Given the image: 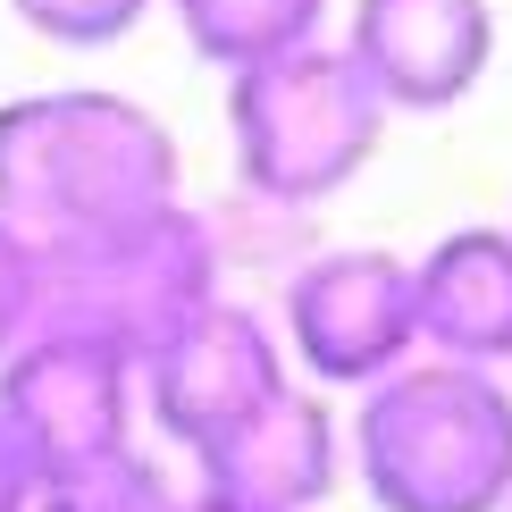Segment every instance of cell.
I'll return each mask as SVG.
<instances>
[{
  "label": "cell",
  "mask_w": 512,
  "mask_h": 512,
  "mask_svg": "<svg viewBox=\"0 0 512 512\" xmlns=\"http://www.w3.org/2000/svg\"><path fill=\"white\" fill-rule=\"evenodd\" d=\"M177 135L110 84H42L0 101V219L34 244L143 219L177 194Z\"/></svg>",
  "instance_id": "6da1fadb"
},
{
  "label": "cell",
  "mask_w": 512,
  "mask_h": 512,
  "mask_svg": "<svg viewBox=\"0 0 512 512\" xmlns=\"http://www.w3.org/2000/svg\"><path fill=\"white\" fill-rule=\"evenodd\" d=\"M345 462L378 512H504L512 504V387L479 361L412 353L361 387Z\"/></svg>",
  "instance_id": "7a4b0ae2"
},
{
  "label": "cell",
  "mask_w": 512,
  "mask_h": 512,
  "mask_svg": "<svg viewBox=\"0 0 512 512\" xmlns=\"http://www.w3.org/2000/svg\"><path fill=\"white\" fill-rule=\"evenodd\" d=\"M387 135V101L345 59V42H294V51L227 68V152H236V194L311 210L336 202L370 168Z\"/></svg>",
  "instance_id": "3957f363"
},
{
  "label": "cell",
  "mask_w": 512,
  "mask_h": 512,
  "mask_svg": "<svg viewBox=\"0 0 512 512\" xmlns=\"http://www.w3.org/2000/svg\"><path fill=\"white\" fill-rule=\"evenodd\" d=\"M42 252V294L34 328L93 336L126 361H143L160 336H177L210 294H227V261L210 244V219L194 202H160L143 219L93 227V236H59Z\"/></svg>",
  "instance_id": "277c9868"
},
{
  "label": "cell",
  "mask_w": 512,
  "mask_h": 512,
  "mask_svg": "<svg viewBox=\"0 0 512 512\" xmlns=\"http://www.w3.org/2000/svg\"><path fill=\"white\" fill-rule=\"evenodd\" d=\"M277 345L311 387H378L420 353L412 261L387 244L303 252L277 294Z\"/></svg>",
  "instance_id": "5b68a950"
},
{
  "label": "cell",
  "mask_w": 512,
  "mask_h": 512,
  "mask_svg": "<svg viewBox=\"0 0 512 512\" xmlns=\"http://www.w3.org/2000/svg\"><path fill=\"white\" fill-rule=\"evenodd\" d=\"M286 345H277V319H261L252 303H210L185 319L177 336H160L152 353L135 361V403L152 412V429L177 445V454H202L210 437H227L244 412L286 387Z\"/></svg>",
  "instance_id": "8992f818"
},
{
  "label": "cell",
  "mask_w": 512,
  "mask_h": 512,
  "mask_svg": "<svg viewBox=\"0 0 512 512\" xmlns=\"http://www.w3.org/2000/svg\"><path fill=\"white\" fill-rule=\"evenodd\" d=\"M135 412H143L135 403V361L93 345V336L34 328L26 345L0 361V429L34 462V479L135 445Z\"/></svg>",
  "instance_id": "52a82bcc"
},
{
  "label": "cell",
  "mask_w": 512,
  "mask_h": 512,
  "mask_svg": "<svg viewBox=\"0 0 512 512\" xmlns=\"http://www.w3.org/2000/svg\"><path fill=\"white\" fill-rule=\"evenodd\" d=\"M345 59L370 76L387 118H437L479 93L496 59V9L487 0H353Z\"/></svg>",
  "instance_id": "ba28073f"
},
{
  "label": "cell",
  "mask_w": 512,
  "mask_h": 512,
  "mask_svg": "<svg viewBox=\"0 0 512 512\" xmlns=\"http://www.w3.org/2000/svg\"><path fill=\"white\" fill-rule=\"evenodd\" d=\"M210 496H236L261 512H319L345 479V429L311 387H277L261 412H244L227 437H210L194 454Z\"/></svg>",
  "instance_id": "9c48e42d"
},
{
  "label": "cell",
  "mask_w": 512,
  "mask_h": 512,
  "mask_svg": "<svg viewBox=\"0 0 512 512\" xmlns=\"http://www.w3.org/2000/svg\"><path fill=\"white\" fill-rule=\"evenodd\" d=\"M412 311H420V353L512 361V227H454L412 261Z\"/></svg>",
  "instance_id": "30bf717a"
},
{
  "label": "cell",
  "mask_w": 512,
  "mask_h": 512,
  "mask_svg": "<svg viewBox=\"0 0 512 512\" xmlns=\"http://www.w3.org/2000/svg\"><path fill=\"white\" fill-rule=\"evenodd\" d=\"M168 17H177L185 42L227 76V68H244V59L311 42L319 17H328V0H168Z\"/></svg>",
  "instance_id": "8fae6325"
},
{
  "label": "cell",
  "mask_w": 512,
  "mask_h": 512,
  "mask_svg": "<svg viewBox=\"0 0 512 512\" xmlns=\"http://www.w3.org/2000/svg\"><path fill=\"white\" fill-rule=\"evenodd\" d=\"M168 471L152 454H135V445H118V454L101 462H76V471H51L34 479V512H168Z\"/></svg>",
  "instance_id": "7c38bea8"
},
{
  "label": "cell",
  "mask_w": 512,
  "mask_h": 512,
  "mask_svg": "<svg viewBox=\"0 0 512 512\" xmlns=\"http://www.w3.org/2000/svg\"><path fill=\"white\" fill-rule=\"evenodd\" d=\"M152 9L160 0H9L17 26L59 42V51H110V42H126Z\"/></svg>",
  "instance_id": "4fadbf2b"
},
{
  "label": "cell",
  "mask_w": 512,
  "mask_h": 512,
  "mask_svg": "<svg viewBox=\"0 0 512 512\" xmlns=\"http://www.w3.org/2000/svg\"><path fill=\"white\" fill-rule=\"evenodd\" d=\"M34 294H42V252H34V236H17L0 219V361L34 336Z\"/></svg>",
  "instance_id": "5bb4252c"
},
{
  "label": "cell",
  "mask_w": 512,
  "mask_h": 512,
  "mask_svg": "<svg viewBox=\"0 0 512 512\" xmlns=\"http://www.w3.org/2000/svg\"><path fill=\"white\" fill-rule=\"evenodd\" d=\"M0 512H34V462L17 454L9 429H0Z\"/></svg>",
  "instance_id": "9a60e30c"
},
{
  "label": "cell",
  "mask_w": 512,
  "mask_h": 512,
  "mask_svg": "<svg viewBox=\"0 0 512 512\" xmlns=\"http://www.w3.org/2000/svg\"><path fill=\"white\" fill-rule=\"evenodd\" d=\"M168 512H261V504H236V496H210V487H194V496H168Z\"/></svg>",
  "instance_id": "2e32d148"
},
{
  "label": "cell",
  "mask_w": 512,
  "mask_h": 512,
  "mask_svg": "<svg viewBox=\"0 0 512 512\" xmlns=\"http://www.w3.org/2000/svg\"><path fill=\"white\" fill-rule=\"evenodd\" d=\"M504 512H512V504H504Z\"/></svg>",
  "instance_id": "e0dca14e"
}]
</instances>
